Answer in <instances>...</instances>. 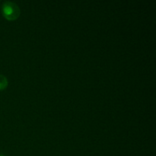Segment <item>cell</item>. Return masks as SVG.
<instances>
[{"mask_svg": "<svg viewBox=\"0 0 156 156\" xmlns=\"http://www.w3.org/2000/svg\"><path fill=\"white\" fill-rule=\"evenodd\" d=\"M2 13L5 18L9 21H14L20 16L21 9L14 2L6 1L2 5Z\"/></svg>", "mask_w": 156, "mask_h": 156, "instance_id": "1", "label": "cell"}, {"mask_svg": "<svg viewBox=\"0 0 156 156\" xmlns=\"http://www.w3.org/2000/svg\"><path fill=\"white\" fill-rule=\"evenodd\" d=\"M0 156H5V155H2V154H0Z\"/></svg>", "mask_w": 156, "mask_h": 156, "instance_id": "3", "label": "cell"}, {"mask_svg": "<svg viewBox=\"0 0 156 156\" xmlns=\"http://www.w3.org/2000/svg\"><path fill=\"white\" fill-rule=\"evenodd\" d=\"M9 85V82H8V79L4 75L0 74V91H2L5 90L8 87Z\"/></svg>", "mask_w": 156, "mask_h": 156, "instance_id": "2", "label": "cell"}]
</instances>
